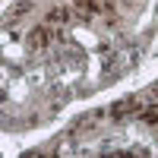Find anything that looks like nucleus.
I'll use <instances>...</instances> for the list:
<instances>
[{
    "label": "nucleus",
    "instance_id": "f03ea898",
    "mask_svg": "<svg viewBox=\"0 0 158 158\" xmlns=\"http://www.w3.org/2000/svg\"><path fill=\"white\" fill-rule=\"evenodd\" d=\"M139 111V98H123L111 108V117H127V114H136Z\"/></svg>",
    "mask_w": 158,
    "mask_h": 158
},
{
    "label": "nucleus",
    "instance_id": "20e7f679",
    "mask_svg": "<svg viewBox=\"0 0 158 158\" xmlns=\"http://www.w3.org/2000/svg\"><path fill=\"white\" fill-rule=\"evenodd\" d=\"M25 10H32V0H22V3H16V6H13V16H22Z\"/></svg>",
    "mask_w": 158,
    "mask_h": 158
},
{
    "label": "nucleus",
    "instance_id": "423d86ee",
    "mask_svg": "<svg viewBox=\"0 0 158 158\" xmlns=\"http://www.w3.org/2000/svg\"><path fill=\"white\" fill-rule=\"evenodd\" d=\"M92 3H95L98 10H108V6H111V0H92Z\"/></svg>",
    "mask_w": 158,
    "mask_h": 158
},
{
    "label": "nucleus",
    "instance_id": "39448f33",
    "mask_svg": "<svg viewBox=\"0 0 158 158\" xmlns=\"http://www.w3.org/2000/svg\"><path fill=\"white\" fill-rule=\"evenodd\" d=\"M146 120H149V123H155V127H158V111H146Z\"/></svg>",
    "mask_w": 158,
    "mask_h": 158
},
{
    "label": "nucleus",
    "instance_id": "7ed1b4c3",
    "mask_svg": "<svg viewBox=\"0 0 158 158\" xmlns=\"http://www.w3.org/2000/svg\"><path fill=\"white\" fill-rule=\"evenodd\" d=\"M67 19H70V10H63V6H54V10L48 13V19H44V22H48V25H54V22L60 25V22H67Z\"/></svg>",
    "mask_w": 158,
    "mask_h": 158
},
{
    "label": "nucleus",
    "instance_id": "f257e3e1",
    "mask_svg": "<svg viewBox=\"0 0 158 158\" xmlns=\"http://www.w3.org/2000/svg\"><path fill=\"white\" fill-rule=\"evenodd\" d=\"M51 38H54V25H38V29L32 32V51H44L51 44Z\"/></svg>",
    "mask_w": 158,
    "mask_h": 158
}]
</instances>
